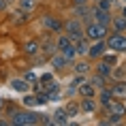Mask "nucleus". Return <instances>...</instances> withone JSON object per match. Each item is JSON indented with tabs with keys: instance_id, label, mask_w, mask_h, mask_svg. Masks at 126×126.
<instances>
[{
	"instance_id": "7c9ffc66",
	"label": "nucleus",
	"mask_w": 126,
	"mask_h": 126,
	"mask_svg": "<svg viewBox=\"0 0 126 126\" xmlns=\"http://www.w3.org/2000/svg\"><path fill=\"white\" fill-rule=\"evenodd\" d=\"M0 105H2V100H0Z\"/></svg>"
},
{
	"instance_id": "f3484780",
	"label": "nucleus",
	"mask_w": 126,
	"mask_h": 126,
	"mask_svg": "<svg viewBox=\"0 0 126 126\" xmlns=\"http://www.w3.org/2000/svg\"><path fill=\"white\" fill-rule=\"evenodd\" d=\"M24 105H28V107H34V105H39V100L34 98V96H28V98L24 100Z\"/></svg>"
},
{
	"instance_id": "423d86ee",
	"label": "nucleus",
	"mask_w": 126,
	"mask_h": 126,
	"mask_svg": "<svg viewBox=\"0 0 126 126\" xmlns=\"http://www.w3.org/2000/svg\"><path fill=\"white\" fill-rule=\"evenodd\" d=\"M68 32H71V36H73V39H79V36H81L79 24H77V21H71V24H68Z\"/></svg>"
},
{
	"instance_id": "bb28decb",
	"label": "nucleus",
	"mask_w": 126,
	"mask_h": 126,
	"mask_svg": "<svg viewBox=\"0 0 126 126\" xmlns=\"http://www.w3.org/2000/svg\"><path fill=\"white\" fill-rule=\"evenodd\" d=\"M66 113H68V115H71V113H77V107H75V105H68Z\"/></svg>"
},
{
	"instance_id": "f8f14e48",
	"label": "nucleus",
	"mask_w": 126,
	"mask_h": 126,
	"mask_svg": "<svg viewBox=\"0 0 126 126\" xmlns=\"http://www.w3.org/2000/svg\"><path fill=\"white\" fill-rule=\"evenodd\" d=\"M79 92L83 94V96H92V94H94V88H92V86H88V83H81Z\"/></svg>"
},
{
	"instance_id": "f257e3e1",
	"label": "nucleus",
	"mask_w": 126,
	"mask_h": 126,
	"mask_svg": "<svg viewBox=\"0 0 126 126\" xmlns=\"http://www.w3.org/2000/svg\"><path fill=\"white\" fill-rule=\"evenodd\" d=\"M34 122H36L34 113H17L13 118V124H19V126H28V124H34Z\"/></svg>"
},
{
	"instance_id": "aec40b11",
	"label": "nucleus",
	"mask_w": 126,
	"mask_h": 126,
	"mask_svg": "<svg viewBox=\"0 0 126 126\" xmlns=\"http://www.w3.org/2000/svg\"><path fill=\"white\" fill-rule=\"evenodd\" d=\"M66 45H71V41H68L66 36H62V39L58 41V47H60V49H62V47H66Z\"/></svg>"
},
{
	"instance_id": "c85d7f7f",
	"label": "nucleus",
	"mask_w": 126,
	"mask_h": 126,
	"mask_svg": "<svg viewBox=\"0 0 126 126\" xmlns=\"http://www.w3.org/2000/svg\"><path fill=\"white\" fill-rule=\"evenodd\" d=\"M124 19H126V9H124Z\"/></svg>"
},
{
	"instance_id": "4468645a",
	"label": "nucleus",
	"mask_w": 126,
	"mask_h": 126,
	"mask_svg": "<svg viewBox=\"0 0 126 126\" xmlns=\"http://www.w3.org/2000/svg\"><path fill=\"white\" fill-rule=\"evenodd\" d=\"M53 66L56 68H62L64 66V64H66V58H64V56H56V58H53V62H51Z\"/></svg>"
},
{
	"instance_id": "5701e85b",
	"label": "nucleus",
	"mask_w": 126,
	"mask_h": 126,
	"mask_svg": "<svg viewBox=\"0 0 126 126\" xmlns=\"http://www.w3.org/2000/svg\"><path fill=\"white\" fill-rule=\"evenodd\" d=\"M90 83H92V86H98V88H100V86H103V77H94Z\"/></svg>"
},
{
	"instance_id": "9d476101",
	"label": "nucleus",
	"mask_w": 126,
	"mask_h": 126,
	"mask_svg": "<svg viewBox=\"0 0 126 126\" xmlns=\"http://www.w3.org/2000/svg\"><path fill=\"white\" fill-rule=\"evenodd\" d=\"M13 90H17V92H26V90H28L26 81H21V79H15V81H13Z\"/></svg>"
},
{
	"instance_id": "412c9836",
	"label": "nucleus",
	"mask_w": 126,
	"mask_h": 126,
	"mask_svg": "<svg viewBox=\"0 0 126 126\" xmlns=\"http://www.w3.org/2000/svg\"><path fill=\"white\" fill-rule=\"evenodd\" d=\"M75 71H77V73H86V71H88V64H83V62H81V64H77V66H75Z\"/></svg>"
},
{
	"instance_id": "4be33fe9",
	"label": "nucleus",
	"mask_w": 126,
	"mask_h": 126,
	"mask_svg": "<svg viewBox=\"0 0 126 126\" xmlns=\"http://www.w3.org/2000/svg\"><path fill=\"white\" fill-rule=\"evenodd\" d=\"M32 4H34L32 0H21V7L26 9V11H28V9H32Z\"/></svg>"
},
{
	"instance_id": "f03ea898",
	"label": "nucleus",
	"mask_w": 126,
	"mask_h": 126,
	"mask_svg": "<svg viewBox=\"0 0 126 126\" xmlns=\"http://www.w3.org/2000/svg\"><path fill=\"white\" fill-rule=\"evenodd\" d=\"M88 36L90 39H103V34H105V26L103 24H92V26L88 28Z\"/></svg>"
},
{
	"instance_id": "20e7f679",
	"label": "nucleus",
	"mask_w": 126,
	"mask_h": 126,
	"mask_svg": "<svg viewBox=\"0 0 126 126\" xmlns=\"http://www.w3.org/2000/svg\"><path fill=\"white\" fill-rule=\"evenodd\" d=\"M109 109H111V113L115 115V118H122V115L126 113V107L122 105V103H118V100H115L113 105H109Z\"/></svg>"
},
{
	"instance_id": "393cba45",
	"label": "nucleus",
	"mask_w": 126,
	"mask_h": 126,
	"mask_svg": "<svg viewBox=\"0 0 126 126\" xmlns=\"http://www.w3.org/2000/svg\"><path fill=\"white\" fill-rule=\"evenodd\" d=\"M36 100H39V105H43V103L49 100V96H47V94H41V96H36Z\"/></svg>"
},
{
	"instance_id": "b1692460",
	"label": "nucleus",
	"mask_w": 126,
	"mask_h": 126,
	"mask_svg": "<svg viewBox=\"0 0 126 126\" xmlns=\"http://www.w3.org/2000/svg\"><path fill=\"white\" fill-rule=\"evenodd\" d=\"M75 51H77V53H86L88 49H86V45H83V43H79V45L75 47Z\"/></svg>"
},
{
	"instance_id": "1a4fd4ad",
	"label": "nucleus",
	"mask_w": 126,
	"mask_h": 126,
	"mask_svg": "<svg viewBox=\"0 0 126 126\" xmlns=\"http://www.w3.org/2000/svg\"><path fill=\"white\" fill-rule=\"evenodd\" d=\"M96 19H98L100 24H107V21H109V13H107L105 9H100V11H96Z\"/></svg>"
},
{
	"instance_id": "6e6552de",
	"label": "nucleus",
	"mask_w": 126,
	"mask_h": 126,
	"mask_svg": "<svg viewBox=\"0 0 126 126\" xmlns=\"http://www.w3.org/2000/svg\"><path fill=\"white\" fill-rule=\"evenodd\" d=\"M66 120H68L66 111H58L56 115H53V122H56V124H66Z\"/></svg>"
},
{
	"instance_id": "a211bd4d",
	"label": "nucleus",
	"mask_w": 126,
	"mask_h": 126,
	"mask_svg": "<svg viewBox=\"0 0 126 126\" xmlns=\"http://www.w3.org/2000/svg\"><path fill=\"white\" fill-rule=\"evenodd\" d=\"M36 49H39L36 43H28V45H26V51H28V53H36Z\"/></svg>"
},
{
	"instance_id": "6ab92c4d",
	"label": "nucleus",
	"mask_w": 126,
	"mask_h": 126,
	"mask_svg": "<svg viewBox=\"0 0 126 126\" xmlns=\"http://www.w3.org/2000/svg\"><path fill=\"white\" fill-rule=\"evenodd\" d=\"M126 28V19H115V30H124Z\"/></svg>"
},
{
	"instance_id": "9b49d317",
	"label": "nucleus",
	"mask_w": 126,
	"mask_h": 126,
	"mask_svg": "<svg viewBox=\"0 0 126 126\" xmlns=\"http://www.w3.org/2000/svg\"><path fill=\"white\" fill-rule=\"evenodd\" d=\"M75 53H77V51H75V47H71V45H66V47H62V56H64V58H73V56H75Z\"/></svg>"
},
{
	"instance_id": "7ed1b4c3",
	"label": "nucleus",
	"mask_w": 126,
	"mask_h": 126,
	"mask_svg": "<svg viewBox=\"0 0 126 126\" xmlns=\"http://www.w3.org/2000/svg\"><path fill=\"white\" fill-rule=\"evenodd\" d=\"M107 45L111 47V49H126V39H124V36H120V34H113Z\"/></svg>"
},
{
	"instance_id": "dca6fc26",
	"label": "nucleus",
	"mask_w": 126,
	"mask_h": 126,
	"mask_svg": "<svg viewBox=\"0 0 126 126\" xmlns=\"http://www.w3.org/2000/svg\"><path fill=\"white\" fill-rule=\"evenodd\" d=\"M109 98H111V92H103L100 94V103H103V105H109Z\"/></svg>"
},
{
	"instance_id": "a878e982",
	"label": "nucleus",
	"mask_w": 126,
	"mask_h": 126,
	"mask_svg": "<svg viewBox=\"0 0 126 126\" xmlns=\"http://www.w3.org/2000/svg\"><path fill=\"white\" fill-rule=\"evenodd\" d=\"M98 71H100L103 75H107V73H109V64H107V62H105V64H100V66H98Z\"/></svg>"
},
{
	"instance_id": "0eeeda50",
	"label": "nucleus",
	"mask_w": 126,
	"mask_h": 126,
	"mask_svg": "<svg viewBox=\"0 0 126 126\" xmlns=\"http://www.w3.org/2000/svg\"><path fill=\"white\" fill-rule=\"evenodd\" d=\"M43 26H47V28H51V30H60V24L56 19H53V17H49V15H47L45 19H43Z\"/></svg>"
},
{
	"instance_id": "cd10ccee",
	"label": "nucleus",
	"mask_w": 126,
	"mask_h": 126,
	"mask_svg": "<svg viewBox=\"0 0 126 126\" xmlns=\"http://www.w3.org/2000/svg\"><path fill=\"white\" fill-rule=\"evenodd\" d=\"M4 4H7V2H4V0H0V9H2V7H4Z\"/></svg>"
},
{
	"instance_id": "ddd939ff",
	"label": "nucleus",
	"mask_w": 126,
	"mask_h": 126,
	"mask_svg": "<svg viewBox=\"0 0 126 126\" xmlns=\"http://www.w3.org/2000/svg\"><path fill=\"white\" fill-rule=\"evenodd\" d=\"M113 94L115 96H126V83H118V86L113 88Z\"/></svg>"
},
{
	"instance_id": "c756f323",
	"label": "nucleus",
	"mask_w": 126,
	"mask_h": 126,
	"mask_svg": "<svg viewBox=\"0 0 126 126\" xmlns=\"http://www.w3.org/2000/svg\"><path fill=\"white\" fill-rule=\"evenodd\" d=\"M75 2H83V0H75Z\"/></svg>"
},
{
	"instance_id": "2eb2a0df",
	"label": "nucleus",
	"mask_w": 126,
	"mask_h": 126,
	"mask_svg": "<svg viewBox=\"0 0 126 126\" xmlns=\"http://www.w3.org/2000/svg\"><path fill=\"white\" fill-rule=\"evenodd\" d=\"M81 109H83V111H94V103H92V100H83Z\"/></svg>"
},
{
	"instance_id": "39448f33",
	"label": "nucleus",
	"mask_w": 126,
	"mask_h": 126,
	"mask_svg": "<svg viewBox=\"0 0 126 126\" xmlns=\"http://www.w3.org/2000/svg\"><path fill=\"white\" fill-rule=\"evenodd\" d=\"M105 49H107L105 43H96V45H92L90 49H88V51H90V56H94V58H96V56H100V53L105 51Z\"/></svg>"
}]
</instances>
